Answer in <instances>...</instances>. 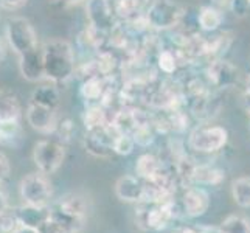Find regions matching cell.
I'll return each mask as SVG.
<instances>
[{
    "instance_id": "cell-1",
    "label": "cell",
    "mask_w": 250,
    "mask_h": 233,
    "mask_svg": "<svg viewBox=\"0 0 250 233\" xmlns=\"http://www.w3.org/2000/svg\"><path fill=\"white\" fill-rule=\"evenodd\" d=\"M6 39L19 58L21 75L30 83L45 80L42 47L38 42L36 31L25 17H11L6 22Z\"/></svg>"
},
{
    "instance_id": "cell-2",
    "label": "cell",
    "mask_w": 250,
    "mask_h": 233,
    "mask_svg": "<svg viewBox=\"0 0 250 233\" xmlns=\"http://www.w3.org/2000/svg\"><path fill=\"white\" fill-rule=\"evenodd\" d=\"M44 76L53 84L67 83L76 72L73 48L67 41L53 39L42 47Z\"/></svg>"
},
{
    "instance_id": "cell-3",
    "label": "cell",
    "mask_w": 250,
    "mask_h": 233,
    "mask_svg": "<svg viewBox=\"0 0 250 233\" xmlns=\"http://www.w3.org/2000/svg\"><path fill=\"white\" fill-rule=\"evenodd\" d=\"M185 16L184 8L174 0H154L145 11L148 27L157 31L176 28Z\"/></svg>"
},
{
    "instance_id": "cell-4",
    "label": "cell",
    "mask_w": 250,
    "mask_h": 233,
    "mask_svg": "<svg viewBox=\"0 0 250 233\" xmlns=\"http://www.w3.org/2000/svg\"><path fill=\"white\" fill-rule=\"evenodd\" d=\"M229 142V132L226 127L202 123L196 126L188 135V146L189 149L201 154H213L221 151Z\"/></svg>"
},
{
    "instance_id": "cell-5",
    "label": "cell",
    "mask_w": 250,
    "mask_h": 233,
    "mask_svg": "<svg viewBox=\"0 0 250 233\" xmlns=\"http://www.w3.org/2000/svg\"><path fill=\"white\" fill-rule=\"evenodd\" d=\"M65 159V146L58 139H44L34 145L33 162L42 174L50 176L61 168Z\"/></svg>"
},
{
    "instance_id": "cell-6",
    "label": "cell",
    "mask_w": 250,
    "mask_h": 233,
    "mask_svg": "<svg viewBox=\"0 0 250 233\" xmlns=\"http://www.w3.org/2000/svg\"><path fill=\"white\" fill-rule=\"evenodd\" d=\"M19 194L23 204L48 207L51 196H53V187H51L48 176L36 171L30 172V174H27L21 180Z\"/></svg>"
},
{
    "instance_id": "cell-7",
    "label": "cell",
    "mask_w": 250,
    "mask_h": 233,
    "mask_svg": "<svg viewBox=\"0 0 250 233\" xmlns=\"http://www.w3.org/2000/svg\"><path fill=\"white\" fill-rule=\"evenodd\" d=\"M204 78L210 87H213L214 90H222L233 87L238 83L239 72L236 65H233L230 61H226L224 58H219L207 63Z\"/></svg>"
},
{
    "instance_id": "cell-8",
    "label": "cell",
    "mask_w": 250,
    "mask_h": 233,
    "mask_svg": "<svg viewBox=\"0 0 250 233\" xmlns=\"http://www.w3.org/2000/svg\"><path fill=\"white\" fill-rule=\"evenodd\" d=\"M185 105H188V109L193 117H196L199 122L208 123L221 112L224 101L219 95V90L213 89L202 95H197L194 98L185 100Z\"/></svg>"
},
{
    "instance_id": "cell-9",
    "label": "cell",
    "mask_w": 250,
    "mask_h": 233,
    "mask_svg": "<svg viewBox=\"0 0 250 233\" xmlns=\"http://www.w3.org/2000/svg\"><path fill=\"white\" fill-rule=\"evenodd\" d=\"M180 205L185 218H199L208 210L210 196L199 185H188L184 187L182 196H180Z\"/></svg>"
},
{
    "instance_id": "cell-10",
    "label": "cell",
    "mask_w": 250,
    "mask_h": 233,
    "mask_svg": "<svg viewBox=\"0 0 250 233\" xmlns=\"http://www.w3.org/2000/svg\"><path fill=\"white\" fill-rule=\"evenodd\" d=\"M25 117H27L28 125L38 131L41 134H55L56 126H58V110L48 109L44 106H39L36 103H31L27 107V112H25Z\"/></svg>"
},
{
    "instance_id": "cell-11",
    "label": "cell",
    "mask_w": 250,
    "mask_h": 233,
    "mask_svg": "<svg viewBox=\"0 0 250 233\" xmlns=\"http://www.w3.org/2000/svg\"><path fill=\"white\" fill-rule=\"evenodd\" d=\"M85 11H87L90 25L98 33H107L114 30L115 14L109 0H89Z\"/></svg>"
},
{
    "instance_id": "cell-12",
    "label": "cell",
    "mask_w": 250,
    "mask_h": 233,
    "mask_svg": "<svg viewBox=\"0 0 250 233\" xmlns=\"http://www.w3.org/2000/svg\"><path fill=\"white\" fill-rule=\"evenodd\" d=\"M114 193L122 202L142 204L145 201V182L137 176L125 174L117 179Z\"/></svg>"
},
{
    "instance_id": "cell-13",
    "label": "cell",
    "mask_w": 250,
    "mask_h": 233,
    "mask_svg": "<svg viewBox=\"0 0 250 233\" xmlns=\"http://www.w3.org/2000/svg\"><path fill=\"white\" fill-rule=\"evenodd\" d=\"M48 218L62 230V233H83L87 227V218L67 213L58 207H48Z\"/></svg>"
},
{
    "instance_id": "cell-14",
    "label": "cell",
    "mask_w": 250,
    "mask_h": 233,
    "mask_svg": "<svg viewBox=\"0 0 250 233\" xmlns=\"http://www.w3.org/2000/svg\"><path fill=\"white\" fill-rule=\"evenodd\" d=\"M226 179V172L210 165V163H196L189 174L191 185H219Z\"/></svg>"
},
{
    "instance_id": "cell-15",
    "label": "cell",
    "mask_w": 250,
    "mask_h": 233,
    "mask_svg": "<svg viewBox=\"0 0 250 233\" xmlns=\"http://www.w3.org/2000/svg\"><path fill=\"white\" fill-rule=\"evenodd\" d=\"M13 210H14L17 221H19V226H23V227L38 229L42 222L48 219V207H36V205L22 204Z\"/></svg>"
},
{
    "instance_id": "cell-16",
    "label": "cell",
    "mask_w": 250,
    "mask_h": 233,
    "mask_svg": "<svg viewBox=\"0 0 250 233\" xmlns=\"http://www.w3.org/2000/svg\"><path fill=\"white\" fill-rule=\"evenodd\" d=\"M167 165L154 154H142L135 163V172L137 177L142 180H152L156 179L163 171Z\"/></svg>"
},
{
    "instance_id": "cell-17",
    "label": "cell",
    "mask_w": 250,
    "mask_h": 233,
    "mask_svg": "<svg viewBox=\"0 0 250 233\" xmlns=\"http://www.w3.org/2000/svg\"><path fill=\"white\" fill-rule=\"evenodd\" d=\"M231 42H233V34L230 31H221L213 34L211 38H207V63L224 58L231 47Z\"/></svg>"
},
{
    "instance_id": "cell-18",
    "label": "cell",
    "mask_w": 250,
    "mask_h": 233,
    "mask_svg": "<svg viewBox=\"0 0 250 233\" xmlns=\"http://www.w3.org/2000/svg\"><path fill=\"white\" fill-rule=\"evenodd\" d=\"M149 5V0H114L112 10L120 19L132 21L135 17L145 14L146 8Z\"/></svg>"
},
{
    "instance_id": "cell-19",
    "label": "cell",
    "mask_w": 250,
    "mask_h": 233,
    "mask_svg": "<svg viewBox=\"0 0 250 233\" xmlns=\"http://www.w3.org/2000/svg\"><path fill=\"white\" fill-rule=\"evenodd\" d=\"M56 207L67 213H72L83 218H87L89 210H90L89 199L81 193H68L62 196L61 199L56 202Z\"/></svg>"
},
{
    "instance_id": "cell-20",
    "label": "cell",
    "mask_w": 250,
    "mask_h": 233,
    "mask_svg": "<svg viewBox=\"0 0 250 233\" xmlns=\"http://www.w3.org/2000/svg\"><path fill=\"white\" fill-rule=\"evenodd\" d=\"M22 106L17 95L0 89V122H10V120H21Z\"/></svg>"
},
{
    "instance_id": "cell-21",
    "label": "cell",
    "mask_w": 250,
    "mask_h": 233,
    "mask_svg": "<svg viewBox=\"0 0 250 233\" xmlns=\"http://www.w3.org/2000/svg\"><path fill=\"white\" fill-rule=\"evenodd\" d=\"M30 101L36 103L39 106L58 110L59 103H61V97H59V90L56 89L55 84H42L33 92Z\"/></svg>"
},
{
    "instance_id": "cell-22",
    "label": "cell",
    "mask_w": 250,
    "mask_h": 233,
    "mask_svg": "<svg viewBox=\"0 0 250 233\" xmlns=\"http://www.w3.org/2000/svg\"><path fill=\"white\" fill-rule=\"evenodd\" d=\"M222 13L219 8L213 6V5H205L199 10L197 14V23H199V28L205 33H214L221 28L222 25Z\"/></svg>"
},
{
    "instance_id": "cell-23",
    "label": "cell",
    "mask_w": 250,
    "mask_h": 233,
    "mask_svg": "<svg viewBox=\"0 0 250 233\" xmlns=\"http://www.w3.org/2000/svg\"><path fill=\"white\" fill-rule=\"evenodd\" d=\"M22 140V126L19 120L0 122V146L16 148Z\"/></svg>"
},
{
    "instance_id": "cell-24",
    "label": "cell",
    "mask_w": 250,
    "mask_h": 233,
    "mask_svg": "<svg viewBox=\"0 0 250 233\" xmlns=\"http://www.w3.org/2000/svg\"><path fill=\"white\" fill-rule=\"evenodd\" d=\"M106 90L107 89H106L104 80L98 75H92L81 85V97L89 103L101 101V98L104 97Z\"/></svg>"
},
{
    "instance_id": "cell-25",
    "label": "cell",
    "mask_w": 250,
    "mask_h": 233,
    "mask_svg": "<svg viewBox=\"0 0 250 233\" xmlns=\"http://www.w3.org/2000/svg\"><path fill=\"white\" fill-rule=\"evenodd\" d=\"M83 120L87 131H97V129L104 127L109 123L107 110L101 105H89L87 109L84 110Z\"/></svg>"
},
{
    "instance_id": "cell-26",
    "label": "cell",
    "mask_w": 250,
    "mask_h": 233,
    "mask_svg": "<svg viewBox=\"0 0 250 233\" xmlns=\"http://www.w3.org/2000/svg\"><path fill=\"white\" fill-rule=\"evenodd\" d=\"M231 196H233V201L247 209L250 207V177H238L231 182Z\"/></svg>"
},
{
    "instance_id": "cell-27",
    "label": "cell",
    "mask_w": 250,
    "mask_h": 233,
    "mask_svg": "<svg viewBox=\"0 0 250 233\" xmlns=\"http://www.w3.org/2000/svg\"><path fill=\"white\" fill-rule=\"evenodd\" d=\"M219 233H250V219L241 214H231L221 222Z\"/></svg>"
},
{
    "instance_id": "cell-28",
    "label": "cell",
    "mask_w": 250,
    "mask_h": 233,
    "mask_svg": "<svg viewBox=\"0 0 250 233\" xmlns=\"http://www.w3.org/2000/svg\"><path fill=\"white\" fill-rule=\"evenodd\" d=\"M157 65L165 75H174L177 72L179 65H182L180 64L179 55H177V50L176 51L160 50L159 55H157Z\"/></svg>"
},
{
    "instance_id": "cell-29",
    "label": "cell",
    "mask_w": 250,
    "mask_h": 233,
    "mask_svg": "<svg viewBox=\"0 0 250 233\" xmlns=\"http://www.w3.org/2000/svg\"><path fill=\"white\" fill-rule=\"evenodd\" d=\"M131 137L134 139L135 145L139 146H149L154 140H156V131H154L152 125H143L137 126L131 132Z\"/></svg>"
},
{
    "instance_id": "cell-30",
    "label": "cell",
    "mask_w": 250,
    "mask_h": 233,
    "mask_svg": "<svg viewBox=\"0 0 250 233\" xmlns=\"http://www.w3.org/2000/svg\"><path fill=\"white\" fill-rule=\"evenodd\" d=\"M134 148H135V142L129 134H117L114 142H112V151L118 155L132 154Z\"/></svg>"
},
{
    "instance_id": "cell-31",
    "label": "cell",
    "mask_w": 250,
    "mask_h": 233,
    "mask_svg": "<svg viewBox=\"0 0 250 233\" xmlns=\"http://www.w3.org/2000/svg\"><path fill=\"white\" fill-rule=\"evenodd\" d=\"M17 227H19V221L13 209H8L0 214V233H13Z\"/></svg>"
},
{
    "instance_id": "cell-32",
    "label": "cell",
    "mask_w": 250,
    "mask_h": 233,
    "mask_svg": "<svg viewBox=\"0 0 250 233\" xmlns=\"http://www.w3.org/2000/svg\"><path fill=\"white\" fill-rule=\"evenodd\" d=\"M59 137H58V140H61L62 143L64 142H68L72 139V135L75 132V125L72 120H62V122H58V126H56V131H55Z\"/></svg>"
},
{
    "instance_id": "cell-33",
    "label": "cell",
    "mask_w": 250,
    "mask_h": 233,
    "mask_svg": "<svg viewBox=\"0 0 250 233\" xmlns=\"http://www.w3.org/2000/svg\"><path fill=\"white\" fill-rule=\"evenodd\" d=\"M227 6L231 10V13H233L235 16H239V17H243L249 10V3L246 2V0H229Z\"/></svg>"
},
{
    "instance_id": "cell-34",
    "label": "cell",
    "mask_w": 250,
    "mask_h": 233,
    "mask_svg": "<svg viewBox=\"0 0 250 233\" xmlns=\"http://www.w3.org/2000/svg\"><path fill=\"white\" fill-rule=\"evenodd\" d=\"M27 3V0H0V8H3L6 11H16Z\"/></svg>"
},
{
    "instance_id": "cell-35",
    "label": "cell",
    "mask_w": 250,
    "mask_h": 233,
    "mask_svg": "<svg viewBox=\"0 0 250 233\" xmlns=\"http://www.w3.org/2000/svg\"><path fill=\"white\" fill-rule=\"evenodd\" d=\"M36 230H38V233H62V230L59 229L50 218L42 222Z\"/></svg>"
},
{
    "instance_id": "cell-36",
    "label": "cell",
    "mask_w": 250,
    "mask_h": 233,
    "mask_svg": "<svg viewBox=\"0 0 250 233\" xmlns=\"http://www.w3.org/2000/svg\"><path fill=\"white\" fill-rule=\"evenodd\" d=\"M10 174V160L6 159V155L0 152V184Z\"/></svg>"
},
{
    "instance_id": "cell-37",
    "label": "cell",
    "mask_w": 250,
    "mask_h": 233,
    "mask_svg": "<svg viewBox=\"0 0 250 233\" xmlns=\"http://www.w3.org/2000/svg\"><path fill=\"white\" fill-rule=\"evenodd\" d=\"M179 233H219L218 227H205V226H197V227H189L184 229Z\"/></svg>"
},
{
    "instance_id": "cell-38",
    "label": "cell",
    "mask_w": 250,
    "mask_h": 233,
    "mask_svg": "<svg viewBox=\"0 0 250 233\" xmlns=\"http://www.w3.org/2000/svg\"><path fill=\"white\" fill-rule=\"evenodd\" d=\"M10 209V202H8V193L6 190L0 184V214H2L5 210Z\"/></svg>"
},
{
    "instance_id": "cell-39",
    "label": "cell",
    "mask_w": 250,
    "mask_h": 233,
    "mask_svg": "<svg viewBox=\"0 0 250 233\" xmlns=\"http://www.w3.org/2000/svg\"><path fill=\"white\" fill-rule=\"evenodd\" d=\"M13 233H38L36 229H31V227H23V226H19Z\"/></svg>"
},
{
    "instance_id": "cell-40",
    "label": "cell",
    "mask_w": 250,
    "mask_h": 233,
    "mask_svg": "<svg viewBox=\"0 0 250 233\" xmlns=\"http://www.w3.org/2000/svg\"><path fill=\"white\" fill-rule=\"evenodd\" d=\"M244 107H246V110L250 114V92H246L244 93Z\"/></svg>"
},
{
    "instance_id": "cell-41",
    "label": "cell",
    "mask_w": 250,
    "mask_h": 233,
    "mask_svg": "<svg viewBox=\"0 0 250 233\" xmlns=\"http://www.w3.org/2000/svg\"><path fill=\"white\" fill-rule=\"evenodd\" d=\"M3 59H5V47H3V42L0 41V64L3 63Z\"/></svg>"
},
{
    "instance_id": "cell-42",
    "label": "cell",
    "mask_w": 250,
    "mask_h": 233,
    "mask_svg": "<svg viewBox=\"0 0 250 233\" xmlns=\"http://www.w3.org/2000/svg\"><path fill=\"white\" fill-rule=\"evenodd\" d=\"M246 92H250V75L247 78V87H246Z\"/></svg>"
},
{
    "instance_id": "cell-43",
    "label": "cell",
    "mask_w": 250,
    "mask_h": 233,
    "mask_svg": "<svg viewBox=\"0 0 250 233\" xmlns=\"http://www.w3.org/2000/svg\"><path fill=\"white\" fill-rule=\"evenodd\" d=\"M64 2H67V3H78V2H81V0H64Z\"/></svg>"
},
{
    "instance_id": "cell-44",
    "label": "cell",
    "mask_w": 250,
    "mask_h": 233,
    "mask_svg": "<svg viewBox=\"0 0 250 233\" xmlns=\"http://www.w3.org/2000/svg\"><path fill=\"white\" fill-rule=\"evenodd\" d=\"M246 2H247V3H249V6H250V0H246Z\"/></svg>"
},
{
    "instance_id": "cell-45",
    "label": "cell",
    "mask_w": 250,
    "mask_h": 233,
    "mask_svg": "<svg viewBox=\"0 0 250 233\" xmlns=\"http://www.w3.org/2000/svg\"><path fill=\"white\" fill-rule=\"evenodd\" d=\"M249 129H250V123H249Z\"/></svg>"
}]
</instances>
